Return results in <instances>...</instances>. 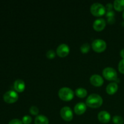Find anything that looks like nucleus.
<instances>
[{
	"instance_id": "1",
	"label": "nucleus",
	"mask_w": 124,
	"mask_h": 124,
	"mask_svg": "<svg viewBox=\"0 0 124 124\" xmlns=\"http://www.w3.org/2000/svg\"><path fill=\"white\" fill-rule=\"evenodd\" d=\"M103 103V99L102 97L98 94H90L86 99V105L91 108H99Z\"/></svg>"
},
{
	"instance_id": "2",
	"label": "nucleus",
	"mask_w": 124,
	"mask_h": 124,
	"mask_svg": "<svg viewBox=\"0 0 124 124\" xmlns=\"http://www.w3.org/2000/svg\"><path fill=\"white\" fill-rule=\"evenodd\" d=\"M58 95L62 101H69L74 98V92L69 87H62L58 92Z\"/></svg>"
},
{
	"instance_id": "3",
	"label": "nucleus",
	"mask_w": 124,
	"mask_h": 124,
	"mask_svg": "<svg viewBox=\"0 0 124 124\" xmlns=\"http://www.w3.org/2000/svg\"><path fill=\"white\" fill-rule=\"evenodd\" d=\"M106 8L104 6L99 2L93 4L90 7V12L95 16H101L105 14Z\"/></svg>"
},
{
	"instance_id": "4",
	"label": "nucleus",
	"mask_w": 124,
	"mask_h": 124,
	"mask_svg": "<svg viewBox=\"0 0 124 124\" xmlns=\"http://www.w3.org/2000/svg\"><path fill=\"white\" fill-rule=\"evenodd\" d=\"M102 75L108 81H116L117 73L116 70L112 67H106L103 70Z\"/></svg>"
},
{
	"instance_id": "5",
	"label": "nucleus",
	"mask_w": 124,
	"mask_h": 124,
	"mask_svg": "<svg viewBox=\"0 0 124 124\" xmlns=\"http://www.w3.org/2000/svg\"><path fill=\"white\" fill-rule=\"evenodd\" d=\"M92 47L95 52L100 53V52H104L106 49L107 43L105 41L101 39H96L93 41Z\"/></svg>"
},
{
	"instance_id": "6",
	"label": "nucleus",
	"mask_w": 124,
	"mask_h": 124,
	"mask_svg": "<svg viewBox=\"0 0 124 124\" xmlns=\"http://www.w3.org/2000/svg\"><path fill=\"white\" fill-rule=\"evenodd\" d=\"M3 99L6 102L12 104L17 101L18 99V94L13 90L8 91L4 94Z\"/></svg>"
},
{
	"instance_id": "7",
	"label": "nucleus",
	"mask_w": 124,
	"mask_h": 124,
	"mask_svg": "<svg viewBox=\"0 0 124 124\" xmlns=\"http://www.w3.org/2000/svg\"><path fill=\"white\" fill-rule=\"evenodd\" d=\"M61 116L65 121H70L72 120L73 117V113L69 107H64L62 108L60 111Z\"/></svg>"
},
{
	"instance_id": "8",
	"label": "nucleus",
	"mask_w": 124,
	"mask_h": 124,
	"mask_svg": "<svg viewBox=\"0 0 124 124\" xmlns=\"http://www.w3.org/2000/svg\"><path fill=\"white\" fill-rule=\"evenodd\" d=\"M69 52H70V48L69 46L65 44H61L56 48V54L61 58H64L67 56Z\"/></svg>"
},
{
	"instance_id": "9",
	"label": "nucleus",
	"mask_w": 124,
	"mask_h": 124,
	"mask_svg": "<svg viewBox=\"0 0 124 124\" xmlns=\"http://www.w3.org/2000/svg\"><path fill=\"white\" fill-rule=\"evenodd\" d=\"M105 25H106V22H105V19H103V18H98V19H96L93 24V29L96 31H98L104 30Z\"/></svg>"
},
{
	"instance_id": "10",
	"label": "nucleus",
	"mask_w": 124,
	"mask_h": 124,
	"mask_svg": "<svg viewBox=\"0 0 124 124\" xmlns=\"http://www.w3.org/2000/svg\"><path fill=\"white\" fill-rule=\"evenodd\" d=\"M90 83L96 87H100L104 84V79L99 75H93L90 78Z\"/></svg>"
},
{
	"instance_id": "11",
	"label": "nucleus",
	"mask_w": 124,
	"mask_h": 124,
	"mask_svg": "<svg viewBox=\"0 0 124 124\" xmlns=\"http://www.w3.org/2000/svg\"><path fill=\"white\" fill-rule=\"evenodd\" d=\"M98 117L100 122H101L102 123L106 124L110 121L111 116L108 111H101L98 113Z\"/></svg>"
},
{
	"instance_id": "12",
	"label": "nucleus",
	"mask_w": 124,
	"mask_h": 124,
	"mask_svg": "<svg viewBox=\"0 0 124 124\" xmlns=\"http://www.w3.org/2000/svg\"><path fill=\"white\" fill-rule=\"evenodd\" d=\"M86 110H87V105L84 102L78 103L74 107V111H75V113L78 115H81L84 113Z\"/></svg>"
},
{
	"instance_id": "13",
	"label": "nucleus",
	"mask_w": 124,
	"mask_h": 124,
	"mask_svg": "<svg viewBox=\"0 0 124 124\" xmlns=\"http://www.w3.org/2000/svg\"><path fill=\"white\" fill-rule=\"evenodd\" d=\"M25 82L21 79H17L14 82V88L17 92L21 93L25 90Z\"/></svg>"
},
{
	"instance_id": "14",
	"label": "nucleus",
	"mask_w": 124,
	"mask_h": 124,
	"mask_svg": "<svg viewBox=\"0 0 124 124\" xmlns=\"http://www.w3.org/2000/svg\"><path fill=\"white\" fill-rule=\"evenodd\" d=\"M118 90V85L116 82H111L106 87V92L109 94H113Z\"/></svg>"
},
{
	"instance_id": "15",
	"label": "nucleus",
	"mask_w": 124,
	"mask_h": 124,
	"mask_svg": "<svg viewBox=\"0 0 124 124\" xmlns=\"http://www.w3.org/2000/svg\"><path fill=\"white\" fill-rule=\"evenodd\" d=\"M35 124H48V119L44 115H38L35 119Z\"/></svg>"
},
{
	"instance_id": "16",
	"label": "nucleus",
	"mask_w": 124,
	"mask_h": 124,
	"mask_svg": "<svg viewBox=\"0 0 124 124\" xmlns=\"http://www.w3.org/2000/svg\"><path fill=\"white\" fill-rule=\"evenodd\" d=\"M113 7L116 10L119 12L124 10V0H115Z\"/></svg>"
},
{
	"instance_id": "17",
	"label": "nucleus",
	"mask_w": 124,
	"mask_h": 124,
	"mask_svg": "<svg viewBox=\"0 0 124 124\" xmlns=\"http://www.w3.org/2000/svg\"><path fill=\"white\" fill-rule=\"evenodd\" d=\"M75 93L78 97L80 98H84L87 96V90L84 88H78L75 90Z\"/></svg>"
},
{
	"instance_id": "18",
	"label": "nucleus",
	"mask_w": 124,
	"mask_h": 124,
	"mask_svg": "<svg viewBox=\"0 0 124 124\" xmlns=\"http://www.w3.org/2000/svg\"><path fill=\"white\" fill-rule=\"evenodd\" d=\"M113 122L115 124H123L124 119L121 116L116 115L113 117Z\"/></svg>"
},
{
	"instance_id": "19",
	"label": "nucleus",
	"mask_w": 124,
	"mask_h": 124,
	"mask_svg": "<svg viewBox=\"0 0 124 124\" xmlns=\"http://www.w3.org/2000/svg\"><path fill=\"white\" fill-rule=\"evenodd\" d=\"M90 46L88 43H85L82 44L81 47V51L83 53H87L89 52Z\"/></svg>"
},
{
	"instance_id": "20",
	"label": "nucleus",
	"mask_w": 124,
	"mask_h": 124,
	"mask_svg": "<svg viewBox=\"0 0 124 124\" xmlns=\"http://www.w3.org/2000/svg\"><path fill=\"white\" fill-rule=\"evenodd\" d=\"M46 56L48 59H54L56 56V53L54 50H48V52H47L46 53Z\"/></svg>"
},
{
	"instance_id": "21",
	"label": "nucleus",
	"mask_w": 124,
	"mask_h": 124,
	"mask_svg": "<svg viewBox=\"0 0 124 124\" xmlns=\"http://www.w3.org/2000/svg\"><path fill=\"white\" fill-rule=\"evenodd\" d=\"M32 121V119L29 115H25L23 117L22 122L24 124H30Z\"/></svg>"
},
{
	"instance_id": "22",
	"label": "nucleus",
	"mask_w": 124,
	"mask_h": 124,
	"mask_svg": "<svg viewBox=\"0 0 124 124\" xmlns=\"http://www.w3.org/2000/svg\"><path fill=\"white\" fill-rule=\"evenodd\" d=\"M30 113L33 115H37L39 113V109L36 106H31L30 108Z\"/></svg>"
},
{
	"instance_id": "23",
	"label": "nucleus",
	"mask_w": 124,
	"mask_h": 124,
	"mask_svg": "<svg viewBox=\"0 0 124 124\" xmlns=\"http://www.w3.org/2000/svg\"><path fill=\"white\" fill-rule=\"evenodd\" d=\"M118 69L121 73L124 74V59L120 61L118 65Z\"/></svg>"
},
{
	"instance_id": "24",
	"label": "nucleus",
	"mask_w": 124,
	"mask_h": 124,
	"mask_svg": "<svg viewBox=\"0 0 124 124\" xmlns=\"http://www.w3.org/2000/svg\"><path fill=\"white\" fill-rule=\"evenodd\" d=\"M8 124H23V122L18 119H14L9 122Z\"/></svg>"
},
{
	"instance_id": "25",
	"label": "nucleus",
	"mask_w": 124,
	"mask_h": 124,
	"mask_svg": "<svg viewBox=\"0 0 124 124\" xmlns=\"http://www.w3.org/2000/svg\"><path fill=\"white\" fill-rule=\"evenodd\" d=\"M113 7V5L112 4L108 3L106 5V7H105V8H106L108 11H111V10H112Z\"/></svg>"
},
{
	"instance_id": "26",
	"label": "nucleus",
	"mask_w": 124,
	"mask_h": 124,
	"mask_svg": "<svg viewBox=\"0 0 124 124\" xmlns=\"http://www.w3.org/2000/svg\"><path fill=\"white\" fill-rule=\"evenodd\" d=\"M120 55H121V56L122 57L123 59H124V48L121 50V52H120Z\"/></svg>"
},
{
	"instance_id": "27",
	"label": "nucleus",
	"mask_w": 124,
	"mask_h": 124,
	"mask_svg": "<svg viewBox=\"0 0 124 124\" xmlns=\"http://www.w3.org/2000/svg\"><path fill=\"white\" fill-rule=\"evenodd\" d=\"M122 16H123V18L124 19V10L123 12V13H122Z\"/></svg>"
}]
</instances>
